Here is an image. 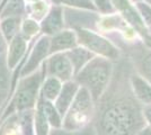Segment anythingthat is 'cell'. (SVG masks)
I'll return each instance as SVG.
<instances>
[{"label": "cell", "mask_w": 151, "mask_h": 135, "mask_svg": "<svg viewBox=\"0 0 151 135\" xmlns=\"http://www.w3.org/2000/svg\"><path fill=\"white\" fill-rule=\"evenodd\" d=\"M96 103H99L94 117L96 135H135L145 126L142 104L132 94L130 82L115 86L111 80Z\"/></svg>", "instance_id": "cell-1"}, {"label": "cell", "mask_w": 151, "mask_h": 135, "mask_svg": "<svg viewBox=\"0 0 151 135\" xmlns=\"http://www.w3.org/2000/svg\"><path fill=\"white\" fill-rule=\"evenodd\" d=\"M113 71L112 60L98 55L94 56L81 70L76 73L73 80L78 82L80 87L88 90L96 103L109 86Z\"/></svg>", "instance_id": "cell-2"}, {"label": "cell", "mask_w": 151, "mask_h": 135, "mask_svg": "<svg viewBox=\"0 0 151 135\" xmlns=\"http://www.w3.org/2000/svg\"><path fill=\"white\" fill-rule=\"evenodd\" d=\"M45 68L44 62L42 64V68H38L33 73L22 77L17 84L14 97L10 101V105L4 111L5 114L1 117L2 123L7 117H9L13 114H17L19 111L27 109H34L36 107L38 97H40V90L41 86L45 78Z\"/></svg>", "instance_id": "cell-3"}, {"label": "cell", "mask_w": 151, "mask_h": 135, "mask_svg": "<svg viewBox=\"0 0 151 135\" xmlns=\"http://www.w3.org/2000/svg\"><path fill=\"white\" fill-rule=\"evenodd\" d=\"M95 117V101L89 91L80 87L73 101L63 116L62 129H80L90 125Z\"/></svg>", "instance_id": "cell-4"}, {"label": "cell", "mask_w": 151, "mask_h": 135, "mask_svg": "<svg viewBox=\"0 0 151 135\" xmlns=\"http://www.w3.org/2000/svg\"><path fill=\"white\" fill-rule=\"evenodd\" d=\"M76 34L78 39V44L86 47L94 54L109 60H117L120 56V51L113 43H111L108 39L96 34L95 32L85 28H78Z\"/></svg>", "instance_id": "cell-5"}, {"label": "cell", "mask_w": 151, "mask_h": 135, "mask_svg": "<svg viewBox=\"0 0 151 135\" xmlns=\"http://www.w3.org/2000/svg\"><path fill=\"white\" fill-rule=\"evenodd\" d=\"M44 68L46 76L55 77L60 79L62 82L72 80L75 76L72 64L65 52L51 54V56L46 60V62H44Z\"/></svg>", "instance_id": "cell-6"}, {"label": "cell", "mask_w": 151, "mask_h": 135, "mask_svg": "<svg viewBox=\"0 0 151 135\" xmlns=\"http://www.w3.org/2000/svg\"><path fill=\"white\" fill-rule=\"evenodd\" d=\"M50 42L51 39L47 36H43L37 41V43L33 47L31 54L28 56V60L23 65L20 71V78L26 77L28 74L33 73L40 68V65L43 63L46 56L50 54Z\"/></svg>", "instance_id": "cell-7"}, {"label": "cell", "mask_w": 151, "mask_h": 135, "mask_svg": "<svg viewBox=\"0 0 151 135\" xmlns=\"http://www.w3.org/2000/svg\"><path fill=\"white\" fill-rule=\"evenodd\" d=\"M113 1L116 8L125 17V19L134 27V29H137V32L139 34L142 35V37L145 39V42L151 45V36L145 28V23L141 18L140 14L137 13V10L127 2V0H113Z\"/></svg>", "instance_id": "cell-8"}, {"label": "cell", "mask_w": 151, "mask_h": 135, "mask_svg": "<svg viewBox=\"0 0 151 135\" xmlns=\"http://www.w3.org/2000/svg\"><path fill=\"white\" fill-rule=\"evenodd\" d=\"M132 94L142 105L151 104V82L142 77L140 73L134 72L129 78Z\"/></svg>", "instance_id": "cell-9"}, {"label": "cell", "mask_w": 151, "mask_h": 135, "mask_svg": "<svg viewBox=\"0 0 151 135\" xmlns=\"http://www.w3.org/2000/svg\"><path fill=\"white\" fill-rule=\"evenodd\" d=\"M80 88V86L78 82H76L75 80H69L63 82L61 91L59 94V96L57 97V99L53 101L55 108L58 109V111L62 115V117L64 116V114L67 113L68 108L70 107L71 103L73 101L76 95L78 92V90Z\"/></svg>", "instance_id": "cell-10"}, {"label": "cell", "mask_w": 151, "mask_h": 135, "mask_svg": "<svg viewBox=\"0 0 151 135\" xmlns=\"http://www.w3.org/2000/svg\"><path fill=\"white\" fill-rule=\"evenodd\" d=\"M78 46L77 34L72 31H61L53 35L50 42V54L67 52Z\"/></svg>", "instance_id": "cell-11"}, {"label": "cell", "mask_w": 151, "mask_h": 135, "mask_svg": "<svg viewBox=\"0 0 151 135\" xmlns=\"http://www.w3.org/2000/svg\"><path fill=\"white\" fill-rule=\"evenodd\" d=\"M27 39L23 35H16L12 41L9 45V50L6 55L7 66L9 68V70H14L18 63L22 61L23 56L25 55L26 52V43Z\"/></svg>", "instance_id": "cell-12"}, {"label": "cell", "mask_w": 151, "mask_h": 135, "mask_svg": "<svg viewBox=\"0 0 151 135\" xmlns=\"http://www.w3.org/2000/svg\"><path fill=\"white\" fill-rule=\"evenodd\" d=\"M132 60L137 72L151 82V50L145 47L135 49L132 53Z\"/></svg>", "instance_id": "cell-13"}, {"label": "cell", "mask_w": 151, "mask_h": 135, "mask_svg": "<svg viewBox=\"0 0 151 135\" xmlns=\"http://www.w3.org/2000/svg\"><path fill=\"white\" fill-rule=\"evenodd\" d=\"M13 90V80L9 73V68L7 66L5 52L0 53V108L6 103L10 91Z\"/></svg>", "instance_id": "cell-14"}, {"label": "cell", "mask_w": 151, "mask_h": 135, "mask_svg": "<svg viewBox=\"0 0 151 135\" xmlns=\"http://www.w3.org/2000/svg\"><path fill=\"white\" fill-rule=\"evenodd\" d=\"M63 27V16L62 9L59 7H54L47 16L44 18L41 29L46 35H54L57 33L61 32Z\"/></svg>", "instance_id": "cell-15"}, {"label": "cell", "mask_w": 151, "mask_h": 135, "mask_svg": "<svg viewBox=\"0 0 151 135\" xmlns=\"http://www.w3.org/2000/svg\"><path fill=\"white\" fill-rule=\"evenodd\" d=\"M65 54L68 55L70 62L72 64L75 74L78 73L95 56L93 52H90L83 46H76L73 49L65 52Z\"/></svg>", "instance_id": "cell-16"}, {"label": "cell", "mask_w": 151, "mask_h": 135, "mask_svg": "<svg viewBox=\"0 0 151 135\" xmlns=\"http://www.w3.org/2000/svg\"><path fill=\"white\" fill-rule=\"evenodd\" d=\"M65 21L67 24L73 27L82 28V27H90L97 20V16L88 13H80L77 10H69L65 9Z\"/></svg>", "instance_id": "cell-17"}, {"label": "cell", "mask_w": 151, "mask_h": 135, "mask_svg": "<svg viewBox=\"0 0 151 135\" xmlns=\"http://www.w3.org/2000/svg\"><path fill=\"white\" fill-rule=\"evenodd\" d=\"M63 82L55 77H51V76H46L44 78L42 86H41V90H40V96L42 97L45 100L49 101H54L59 96L61 88H62Z\"/></svg>", "instance_id": "cell-18"}, {"label": "cell", "mask_w": 151, "mask_h": 135, "mask_svg": "<svg viewBox=\"0 0 151 135\" xmlns=\"http://www.w3.org/2000/svg\"><path fill=\"white\" fill-rule=\"evenodd\" d=\"M37 104L41 106V108L43 110V113H44L45 117H46V119H47L52 129H61L62 127L63 117L58 111L54 104L52 101H49V100H45L41 96L38 97Z\"/></svg>", "instance_id": "cell-19"}, {"label": "cell", "mask_w": 151, "mask_h": 135, "mask_svg": "<svg viewBox=\"0 0 151 135\" xmlns=\"http://www.w3.org/2000/svg\"><path fill=\"white\" fill-rule=\"evenodd\" d=\"M34 109H27L17 113L19 129L22 132V135H35V132H34Z\"/></svg>", "instance_id": "cell-20"}, {"label": "cell", "mask_w": 151, "mask_h": 135, "mask_svg": "<svg viewBox=\"0 0 151 135\" xmlns=\"http://www.w3.org/2000/svg\"><path fill=\"white\" fill-rule=\"evenodd\" d=\"M50 124L45 117L41 106L36 104L34 109V132L35 135H49L50 134Z\"/></svg>", "instance_id": "cell-21"}, {"label": "cell", "mask_w": 151, "mask_h": 135, "mask_svg": "<svg viewBox=\"0 0 151 135\" xmlns=\"http://www.w3.org/2000/svg\"><path fill=\"white\" fill-rule=\"evenodd\" d=\"M18 17H7L1 23V32L7 42H10L17 35L19 28Z\"/></svg>", "instance_id": "cell-22"}, {"label": "cell", "mask_w": 151, "mask_h": 135, "mask_svg": "<svg viewBox=\"0 0 151 135\" xmlns=\"http://www.w3.org/2000/svg\"><path fill=\"white\" fill-rule=\"evenodd\" d=\"M23 9H24L23 0H8L5 9L1 13V17L2 18L18 17L19 15L23 13Z\"/></svg>", "instance_id": "cell-23"}, {"label": "cell", "mask_w": 151, "mask_h": 135, "mask_svg": "<svg viewBox=\"0 0 151 135\" xmlns=\"http://www.w3.org/2000/svg\"><path fill=\"white\" fill-rule=\"evenodd\" d=\"M49 135H96L94 125H88L80 129H52Z\"/></svg>", "instance_id": "cell-24"}, {"label": "cell", "mask_w": 151, "mask_h": 135, "mask_svg": "<svg viewBox=\"0 0 151 135\" xmlns=\"http://www.w3.org/2000/svg\"><path fill=\"white\" fill-rule=\"evenodd\" d=\"M99 27H101L103 31H111L113 28H117V27H122L124 28L126 27V25L124 24V21L122 20L120 16H116V15H111L106 18L101 19L99 21Z\"/></svg>", "instance_id": "cell-25"}, {"label": "cell", "mask_w": 151, "mask_h": 135, "mask_svg": "<svg viewBox=\"0 0 151 135\" xmlns=\"http://www.w3.org/2000/svg\"><path fill=\"white\" fill-rule=\"evenodd\" d=\"M40 29L38 24L33 19H25L23 25H22V31H23V36L26 39H31L32 36L36 35Z\"/></svg>", "instance_id": "cell-26"}, {"label": "cell", "mask_w": 151, "mask_h": 135, "mask_svg": "<svg viewBox=\"0 0 151 135\" xmlns=\"http://www.w3.org/2000/svg\"><path fill=\"white\" fill-rule=\"evenodd\" d=\"M138 10L141 18L148 26H151V6L145 2H138Z\"/></svg>", "instance_id": "cell-27"}, {"label": "cell", "mask_w": 151, "mask_h": 135, "mask_svg": "<svg viewBox=\"0 0 151 135\" xmlns=\"http://www.w3.org/2000/svg\"><path fill=\"white\" fill-rule=\"evenodd\" d=\"M32 9H33V15H34V17H35L36 19H40V18H43L45 15H46L47 5L45 4L44 1H36V2H34Z\"/></svg>", "instance_id": "cell-28"}, {"label": "cell", "mask_w": 151, "mask_h": 135, "mask_svg": "<svg viewBox=\"0 0 151 135\" xmlns=\"http://www.w3.org/2000/svg\"><path fill=\"white\" fill-rule=\"evenodd\" d=\"M95 5L103 14H113L114 7L109 0H95Z\"/></svg>", "instance_id": "cell-29"}, {"label": "cell", "mask_w": 151, "mask_h": 135, "mask_svg": "<svg viewBox=\"0 0 151 135\" xmlns=\"http://www.w3.org/2000/svg\"><path fill=\"white\" fill-rule=\"evenodd\" d=\"M59 2H62L69 6L80 7V8H87V9H94V6L89 0H58Z\"/></svg>", "instance_id": "cell-30"}, {"label": "cell", "mask_w": 151, "mask_h": 135, "mask_svg": "<svg viewBox=\"0 0 151 135\" xmlns=\"http://www.w3.org/2000/svg\"><path fill=\"white\" fill-rule=\"evenodd\" d=\"M142 114H143L145 124L151 127V104L142 105Z\"/></svg>", "instance_id": "cell-31"}, {"label": "cell", "mask_w": 151, "mask_h": 135, "mask_svg": "<svg viewBox=\"0 0 151 135\" xmlns=\"http://www.w3.org/2000/svg\"><path fill=\"white\" fill-rule=\"evenodd\" d=\"M135 135H151V127L148 126V125H145Z\"/></svg>", "instance_id": "cell-32"}, {"label": "cell", "mask_w": 151, "mask_h": 135, "mask_svg": "<svg viewBox=\"0 0 151 135\" xmlns=\"http://www.w3.org/2000/svg\"><path fill=\"white\" fill-rule=\"evenodd\" d=\"M27 1H29V2H36L38 0H27Z\"/></svg>", "instance_id": "cell-33"}, {"label": "cell", "mask_w": 151, "mask_h": 135, "mask_svg": "<svg viewBox=\"0 0 151 135\" xmlns=\"http://www.w3.org/2000/svg\"><path fill=\"white\" fill-rule=\"evenodd\" d=\"M147 1V4H149V5H151V0H145Z\"/></svg>", "instance_id": "cell-34"}, {"label": "cell", "mask_w": 151, "mask_h": 135, "mask_svg": "<svg viewBox=\"0 0 151 135\" xmlns=\"http://www.w3.org/2000/svg\"><path fill=\"white\" fill-rule=\"evenodd\" d=\"M134 1H140V0H134Z\"/></svg>", "instance_id": "cell-35"}]
</instances>
